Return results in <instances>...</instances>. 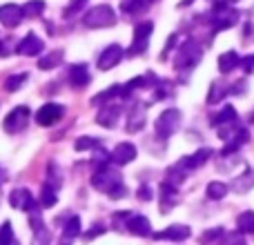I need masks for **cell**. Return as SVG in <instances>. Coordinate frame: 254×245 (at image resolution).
I'll list each match as a JSON object with an SVG mask.
<instances>
[{
  "label": "cell",
  "instance_id": "obj_8",
  "mask_svg": "<svg viewBox=\"0 0 254 245\" xmlns=\"http://www.w3.org/2000/svg\"><path fill=\"white\" fill-rule=\"evenodd\" d=\"M63 116H65V107L58 105V103H47V105H43L38 112H36V122L43 127H49V125L61 121Z\"/></svg>",
  "mask_w": 254,
  "mask_h": 245
},
{
  "label": "cell",
  "instance_id": "obj_22",
  "mask_svg": "<svg viewBox=\"0 0 254 245\" xmlns=\"http://www.w3.org/2000/svg\"><path fill=\"white\" fill-rule=\"evenodd\" d=\"M63 58H65V52L63 49H54V52L45 54L43 58L38 61V69H54V67H58L63 62Z\"/></svg>",
  "mask_w": 254,
  "mask_h": 245
},
{
  "label": "cell",
  "instance_id": "obj_20",
  "mask_svg": "<svg viewBox=\"0 0 254 245\" xmlns=\"http://www.w3.org/2000/svg\"><path fill=\"white\" fill-rule=\"evenodd\" d=\"M145 121H147V116H145V105L143 103H136V107L129 112V119H127V131L134 134V131L143 129Z\"/></svg>",
  "mask_w": 254,
  "mask_h": 245
},
{
  "label": "cell",
  "instance_id": "obj_2",
  "mask_svg": "<svg viewBox=\"0 0 254 245\" xmlns=\"http://www.w3.org/2000/svg\"><path fill=\"white\" fill-rule=\"evenodd\" d=\"M181 127V112L179 110H165L154 122V131H156L158 138H170L174 131H179Z\"/></svg>",
  "mask_w": 254,
  "mask_h": 245
},
{
  "label": "cell",
  "instance_id": "obj_24",
  "mask_svg": "<svg viewBox=\"0 0 254 245\" xmlns=\"http://www.w3.org/2000/svg\"><path fill=\"white\" fill-rule=\"evenodd\" d=\"M239 62H241V58H239L237 52H225L219 56V69L223 74H230V71H234L239 67Z\"/></svg>",
  "mask_w": 254,
  "mask_h": 245
},
{
  "label": "cell",
  "instance_id": "obj_45",
  "mask_svg": "<svg viewBox=\"0 0 254 245\" xmlns=\"http://www.w3.org/2000/svg\"><path fill=\"white\" fill-rule=\"evenodd\" d=\"M13 40H0V56H9L11 52H16V49L11 47Z\"/></svg>",
  "mask_w": 254,
  "mask_h": 245
},
{
  "label": "cell",
  "instance_id": "obj_51",
  "mask_svg": "<svg viewBox=\"0 0 254 245\" xmlns=\"http://www.w3.org/2000/svg\"><path fill=\"white\" fill-rule=\"evenodd\" d=\"M149 2H156V0H149Z\"/></svg>",
  "mask_w": 254,
  "mask_h": 245
},
{
  "label": "cell",
  "instance_id": "obj_47",
  "mask_svg": "<svg viewBox=\"0 0 254 245\" xmlns=\"http://www.w3.org/2000/svg\"><path fill=\"white\" fill-rule=\"evenodd\" d=\"M138 198H143V201H152V189H149V185H140L138 187Z\"/></svg>",
  "mask_w": 254,
  "mask_h": 245
},
{
  "label": "cell",
  "instance_id": "obj_17",
  "mask_svg": "<svg viewBox=\"0 0 254 245\" xmlns=\"http://www.w3.org/2000/svg\"><path fill=\"white\" fill-rule=\"evenodd\" d=\"M78 237H80V219L78 216H69V221L63 223V234L58 245H71Z\"/></svg>",
  "mask_w": 254,
  "mask_h": 245
},
{
  "label": "cell",
  "instance_id": "obj_16",
  "mask_svg": "<svg viewBox=\"0 0 254 245\" xmlns=\"http://www.w3.org/2000/svg\"><path fill=\"white\" fill-rule=\"evenodd\" d=\"M119 119H121V107L116 105V103L105 105L96 114V122H98V125H103V127H107V129H112V127L119 125Z\"/></svg>",
  "mask_w": 254,
  "mask_h": 245
},
{
  "label": "cell",
  "instance_id": "obj_46",
  "mask_svg": "<svg viewBox=\"0 0 254 245\" xmlns=\"http://www.w3.org/2000/svg\"><path fill=\"white\" fill-rule=\"evenodd\" d=\"M125 194H127V189H125L123 183H119L114 189H110V196H112V198H123Z\"/></svg>",
  "mask_w": 254,
  "mask_h": 245
},
{
  "label": "cell",
  "instance_id": "obj_36",
  "mask_svg": "<svg viewBox=\"0 0 254 245\" xmlns=\"http://www.w3.org/2000/svg\"><path fill=\"white\" fill-rule=\"evenodd\" d=\"M223 234H225L223 228H212V230H207V232H203L198 241H201L203 245H210V243H214L216 239H223Z\"/></svg>",
  "mask_w": 254,
  "mask_h": 245
},
{
  "label": "cell",
  "instance_id": "obj_13",
  "mask_svg": "<svg viewBox=\"0 0 254 245\" xmlns=\"http://www.w3.org/2000/svg\"><path fill=\"white\" fill-rule=\"evenodd\" d=\"M43 49H45V43L36 34H27L25 38L16 45V54H20V56H38Z\"/></svg>",
  "mask_w": 254,
  "mask_h": 245
},
{
  "label": "cell",
  "instance_id": "obj_27",
  "mask_svg": "<svg viewBox=\"0 0 254 245\" xmlns=\"http://www.w3.org/2000/svg\"><path fill=\"white\" fill-rule=\"evenodd\" d=\"M58 203V196H56V187L49 183L43 185V189H40V205L43 207H54Z\"/></svg>",
  "mask_w": 254,
  "mask_h": 245
},
{
  "label": "cell",
  "instance_id": "obj_38",
  "mask_svg": "<svg viewBox=\"0 0 254 245\" xmlns=\"http://www.w3.org/2000/svg\"><path fill=\"white\" fill-rule=\"evenodd\" d=\"M31 245H52V234H49V230H47V228L36 230Z\"/></svg>",
  "mask_w": 254,
  "mask_h": 245
},
{
  "label": "cell",
  "instance_id": "obj_28",
  "mask_svg": "<svg viewBox=\"0 0 254 245\" xmlns=\"http://www.w3.org/2000/svg\"><path fill=\"white\" fill-rule=\"evenodd\" d=\"M228 185L225 183H221V181H212L210 185H207V189H205V194H207V198H212V201H221V198L228 194Z\"/></svg>",
  "mask_w": 254,
  "mask_h": 245
},
{
  "label": "cell",
  "instance_id": "obj_29",
  "mask_svg": "<svg viewBox=\"0 0 254 245\" xmlns=\"http://www.w3.org/2000/svg\"><path fill=\"white\" fill-rule=\"evenodd\" d=\"M149 7V0H121V9L125 13H140Z\"/></svg>",
  "mask_w": 254,
  "mask_h": 245
},
{
  "label": "cell",
  "instance_id": "obj_1",
  "mask_svg": "<svg viewBox=\"0 0 254 245\" xmlns=\"http://www.w3.org/2000/svg\"><path fill=\"white\" fill-rule=\"evenodd\" d=\"M83 22L87 27H92V29H98V27H114L116 25V13L110 4H98V7L89 9V11L85 13Z\"/></svg>",
  "mask_w": 254,
  "mask_h": 245
},
{
  "label": "cell",
  "instance_id": "obj_23",
  "mask_svg": "<svg viewBox=\"0 0 254 245\" xmlns=\"http://www.w3.org/2000/svg\"><path fill=\"white\" fill-rule=\"evenodd\" d=\"M252 187H254V170H246V174L234 179L232 183V192L237 194H248Z\"/></svg>",
  "mask_w": 254,
  "mask_h": 245
},
{
  "label": "cell",
  "instance_id": "obj_6",
  "mask_svg": "<svg viewBox=\"0 0 254 245\" xmlns=\"http://www.w3.org/2000/svg\"><path fill=\"white\" fill-rule=\"evenodd\" d=\"M152 31H154V25L149 20L138 22V25L134 27V43H131V47H129L131 56H138V54H143L145 49H147V40H149V36H152Z\"/></svg>",
  "mask_w": 254,
  "mask_h": 245
},
{
  "label": "cell",
  "instance_id": "obj_14",
  "mask_svg": "<svg viewBox=\"0 0 254 245\" xmlns=\"http://www.w3.org/2000/svg\"><path fill=\"white\" fill-rule=\"evenodd\" d=\"M67 80H69V85L74 89H85L89 85V80H92V76H89V71H87V65H85V62L71 65L69 74H67Z\"/></svg>",
  "mask_w": 254,
  "mask_h": 245
},
{
  "label": "cell",
  "instance_id": "obj_39",
  "mask_svg": "<svg viewBox=\"0 0 254 245\" xmlns=\"http://www.w3.org/2000/svg\"><path fill=\"white\" fill-rule=\"evenodd\" d=\"M85 4H87V0H69V4H67V9H65V11H63V16H65V18H74L76 13H78L80 9L85 7Z\"/></svg>",
  "mask_w": 254,
  "mask_h": 245
},
{
  "label": "cell",
  "instance_id": "obj_43",
  "mask_svg": "<svg viewBox=\"0 0 254 245\" xmlns=\"http://www.w3.org/2000/svg\"><path fill=\"white\" fill-rule=\"evenodd\" d=\"M241 69L246 71V74H254V54H250V56H246V58H241Z\"/></svg>",
  "mask_w": 254,
  "mask_h": 245
},
{
  "label": "cell",
  "instance_id": "obj_10",
  "mask_svg": "<svg viewBox=\"0 0 254 245\" xmlns=\"http://www.w3.org/2000/svg\"><path fill=\"white\" fill-rule=\"evenodd\" d=\"M123 47L121 45H110V47H105L103 49V54L98 56V69L101 71H107V69H112V67H116L121 61H123Z\"/></svg>",
  "mask_w": 254,
  "mask_h": 245
},
{
  "label": "cell",
  "instance_id": "obj_50",
  "mask_svg": "<svg viewBox=\"0 0 254 245\" xmlns=\"http://www.w3.org/2000/svg\"><path fill=\"white\" fill-rule=\"evenodd\" d=\"M250 121H254V112H252V116H250Z\"/></svg>",
  "mask_w": 254,
  "mask_h": 245
},
{
  "label": "cell",
  "instance_id": "obj_9",
  "mask_svg": "<svg viewBox=\"0 0 254 245\" xmlns=\"http://www.w3.org/2000/svg\"><path fill=\"white\" fill-rule=\"evenodd\" d=\"M210 156H212V147H201V149H196L194 154H190V156H183L179 163H176V167H179L181 172L198 170L201 165H205V163L210 161Z\"/></svg>",
  "mask_w": 254,
  "mask_h": 245
},
{
  "label": "cell",
  "instance_id": "obj_11",
  "mask_svg": "<svg viewBox=\"0 0 254 245\" xmlns=\"http://www.w3.org/2000/svg\"><path fill=\"white\" fill-rule=\"evenodd\" d=\"M190 237H192V230L188 225H170V228L152 234L154 241H185Z\"/></svg>",
  "mask_w": 254,
  "mask_h": 245
},
{
  "label": "cell",
  "instance_id": "obj_49",
  "mask_svg": "<svg viewBox=\"0 0 254 245\" xmlns=\"http://www.w3.org/2000/svg\"><path fill=\"white\" fill-rule=\"evenodd\" d=\"M9 245H20V243H18V241H16V239H13V241H11V243H9Z\"/></svg>",
  "mask_w": 254,
  "mask_h": 245
},
{
  "label": "cell",
  "instance_id": "obj_7",
  "mask_svg": "<svg viewBox=\"0 0 254 245\" xmlns=\"http://www.w3.org/2000/svg\"><path fill=\"white\" fill-rule=\"evenodd\" d=\"M29 107L20 105V107H13L11 112H9V116L4 119V129L9 131V134H16V131H22L27 127V122H29Z\"/></svg>",
  "mask_w": 254,
  "mask_h": 245
},
{
  "label": "cell",
  "instance_id": "obj_34",
  "mask_svg": "<svg viewBox=\"0 0 254 245\" xmlns=\"http://www.w3.org/2000/svg\"><path fill=\"white\" fill-rule=\"evenodd\" d=\"M27 78H29V74H16V76H9V78L4 80V89H7V92H16V89H20L22 85L27 83Z\"/></svg>",
  "mask_w": 254,
  "mask_h": 245
},
{
  "label": "cell",
  "instance_id": "obj_52",
  "mask_svg": "<svg viewBox=\"0 0 254 245\" xmlns=\"http://www.w3.org/2000/svg\"><path fill=\"white\" fill-rule=\"evenodd\" d=\"M230 2H234V0H230Z\"/></svg>",
  "mask_w": 254,
  "mask_h": 245
},
{
  "label": "cell",
  "instance_id": "obj_25",
  "mask_svg": "<svg viewBox=\"0 0 254 245\" xmlns=\"http://www.w3.org/2000/svg\"><path fill=\"white\" fill-rule=\"evenodd\" d=\"M225 94H228V87L223 85V80H214V83L210 85V92H207V103L216 105V103L223 101Z\"/></svg>",
  "mask_w": 254,
  "mask_h": 245
},
{
  "label": "cell",
  "instance_id": "obj_48",
  "mask_svg": "<svg viewBox=\"0 0 254 245\" xmlns=\"http://www.w3.org/2000/svg\"><path fill=\"white\" fill-rule=\"evenodd\" d=\"M4 181H7V172L0 167V183H4Z\"/></svg>",
  "mask_w": 254,
  "mask_h": 245
},
{
  "label": "cell",
  "instance_id": "obj_3",
  "mask_svg": "<svg viewBox=\"0 0 254 245\" xmlns=\"http://www.w3.org/2000/svg\"><path fill=\"white\" fill-rule=\"evenodd\" d=\"M212 25H214V29H230V27H234L239 22V11L237 9H232L228 2H216L214 9H212Z\"/></svg>",
  "mask_w": 254,
  "mask_h": 245
},
{
  "label": "cell",
  "instance_id": "obj_30",
  "mask_svg": "<svg viewBox=\"0 0 254 245\" xmlns=\"http://www.w3.org/2000/svg\"><path fill=\"white\" fill-rule=\"evenodd\" d=\"M232 121H237V110H234L232 105H228V107H223V112H219V114L212 119V125L221 127V125H225V122H232Z\"/></svg>",
  "mask_w": 254,
  "mask_h": 245
},
{
  "label": "cell",
  "instance_id": "obj_32",
  "mask_svg": "<svg viewBox=\"0 0 254 245\" xmlns=\"http://www.w3.org/2000/svg\"><path fill=\"white\" fill-rule=\"evenodd\" d=\"M22 9V16H27V18H38L40 13L45 11V2L43 0H29V2L25 4V7H20Z\"/></svg>",
  "mask_w": 254,
  "mask_h": 245
},
{
  "label": "cell",
  "instance_id": "obj_26",
  "mask_svg": "<svg viewBox=\"0 0 254 245\" xmlns=\"http://www.w3.org/2000/svg\"><path fill=\"white\" fill-rule=\"evenodd\" d=\"M237 228L241 234H254V212H243L237 219Z\"/></svg>",
  "mask_w": 254,
  "mask_h": 245
},
{
  "label": "cell",
  "instance_id": "obj_19",
  "mask_svg": "<svg viewBox=\"0 0 254 245\" xmlns=\"http://www.w3.org/2000/svg\"><path fill=\"white\" fill-rule=\"evenodd\" d=\"M127 230H129L131 234H136V237H149V234H152V225H149V221L140 214L129 216V221H127Z\"/></svg>",
  "mask_w": 254,
  "mask_h": 245
},
{
  "label": "cell",
  "instance_id": "obj_31",
  "mask_svg": "<svg viewBox=\"0 0 254 245\" xmlns=\"http://www.w3.org/2000/svg\"><path fill=\"white\" fill-rule=\"evenodd\" d=\"M114 96H121V85H112L110 89L101 92L96 98H92V105H105V103H110Z\"/></svg>",
  "mask_w": 254,
  "mask_h": 245
},
{
  "label": "cell",
  "instance_id": "obj_40",
  "mask_svg": "<svg viewBox=\"0 0 254 245\" xmlns=\"http://www.w3.org/2000/svg\"><path fill=\"white\" fill-rule=\"evenodd\" d=\"M13 241V228L11 223H2L0 225V245H9Z\"/></svg>",
  "mask_w": 254,
  "mask_h": 245
},
{
  "label": "cell",
  "instance_id": "obj_33",
  "mask_svg": "<svg viewBox=\"0 0 254 245\" xmlns=\"http://www.w3.org/2000/svg\"><path fill=\"white\" fill-rule=\"evenodd\" d=\"M74 147L78 149V152H85V149H98L101 147V138H94V136H80V138H76Z\"/></svg>",
  "mask_w": 254,
  "mask_h": 245
},
{
  "label": "cell",
  "instance_id": "obj_4",
  "mask_svg": "<svg viewBox=\"0 0 254 245\" xmlns=\"http://www.w3.org/2000/svg\"><path fill=\"white\" fill-rule=\"evenodd\" d=\"M119 183H123L121 181V174L116 172V167H103V170H96L92 176V185L94 189H98V192H105L110 194V189H114Z\"/></svg>",
  "mask_w": 254,
  "mask_h": 245
},
{
  "label": "cell",
  "instance_id": "obj_18",
  "mask_svg": "<svg viewBox=\"0 0 254 245\" xmlns=\"http://www.w3.org/2000/svg\"><path fill=\"white\" fill-rule=\"evenodd\" d=\"M134 158H136V147L131 143L116 145V149L110 154V161L114 163V165H127V163H131Z\"/></svg>",
  "mask_w": 254,
  "mask_h": 245
},
{
  "label": "cell",
  "instance_id": "obj_41",
  "mask_svg": "<svg viewBox=\"0 0 254 245\" xmlns=\"http://www.w3.org/2000/svg\"><path fill=\"white\" fill-rule=\"evenodd\" d=\"M172 92H174V87H172L170 83H163V80H161V83L156 85V92H154V98H156V101H163V98H167Z\"/></svg>",
  "mask_w": 254,
  "mask_h": 245
},
{
  "label": "cell",
  "instance_id": "obj_15",
  "mask_svg": "<svg viewBox=\"0 0 254 245\" xmlns=\"http://www.w3.org/2000/svg\"><path fill=\"white\" fill-rule=\"evenodd\" d=\"M22 18L25 16H22V9L18 7V4L9 2V4H2V7H0V25L9 27V29L20 25Z\"/></svg>",
  "mask_w": 254,
  "mask_h": 245
},
{
  "label": "cell",
  "instance_id": "obj_42",
  "mask_svg": "<svg viewBox=\"0 0 254 245\" xmlns=\"http://www.w3.org/2000/svg\"><path fill=\"white\" fill-rule=\"evenodd\" d=\"M105 225L103 223H94L92 228H89V232L85 234V239H87V241H92V239H96V237H101V234H105Z\"/></svg>",
  "mask_w": 254,
  "mask_h": 245
},
{
  "label": "cell",
  "instance_id": "obj_21",
  "mask_svg": "<svg viewBox=\"0 0 254 245\" xmlns=\"http://www.w3.org/2000/svg\"><path fill=\"white\" fill-rule=\"evenodd\" d=\"M176 201H179L176 187H172V185H167V183H161V212L163 214H167V212L176 205Z\"/></svg>",
  "mask_w": 254,
  "mask_h": 245
},
{
  "label": "cell",
  "instance_id": "obj_37",
  "mask_svg": "<svg viewBox=\"0 0 254 245\" xmlns=\"http://www.w3.org/2000/svg\"><path fill=\"white\" fill-rule=\"evenodd\" d=\"M183 179H185V172H181L176 165L167 170V185H172V187H176V185H181V183H183Z\"/></svg>",
  "mask_w": 254,
  "mask_h": 245
},
{
  "label": "cell",
  "instance_id": "obj_44",
  "mask_svg": "<svg viewBox=\"0 0 254 245\" xmlns=\"http://www.w3.org/2000/svg\"><path fill=\"white\" fill-rule=\"evenodd\" d=\"M29 214H31L29 225H31V230H34V232H36V230H40V228H45V225H43V219H40V214H38V207H36V210H31Z\"/></svg>",
  "mask_w": 254,
  "mask_h": 245
},
{
  "label": "cell",
  "instance_id": "obj_12",
  "mask_svg": "<svg viewBox=\"0 0 254 245\" xmlns=\"http://www.w3.org/2000/svg\"><path fill=\"white\" fill-rule=\"evenodd\" d=\"M9 203H11L13 210H22V212H31L36 210V201L31 196V192L27 187H18L9 194Z\"/></svg>",
  "mask_w": 254,
  "mask_h": 245
},
{
  "label": "cell",
  "instance_id": "obj_5",
  "mask_svg": "<svg viewBox=\"0 0 254 245\" xmlns=\"http://www.w3.org/2000/svg\"><path fill=\"white\" fill-rule=\"evenodd\" d=\"M201 56H203L201 45L198 43H185L183 47L179 49V54H176L174 67L176 69H188V67H194V65H198Z\"/></svg>",
  "mask_w": 254,
  "mask_h": 245
},
{
  "label": "cell",
  "instance_id": "obj_35",
  "mask_svg": "<svg viewBox=\"0 0 254 245\" xmlns=\"http://www.w3.org/2000/svg\"><path fill=\"white\" fill-rule=\"evenodd\" d=\"M92 165L96 170H103V167L110 165V154L105 149H94V156H92Z\"/></svg>",
  "mask_w": 254,
  "mask_h": 245
}]
</instances>
